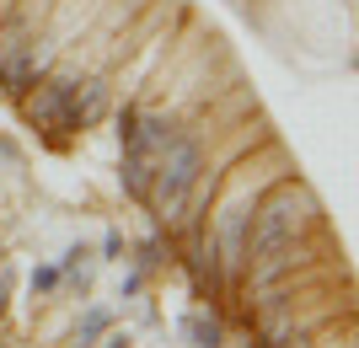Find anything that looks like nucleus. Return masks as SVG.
<instances>
[{"label": "nucleus", "mask_w": 359, "mask_h": 348, "mask_svg": "<svg viewBox=\"0 0 359 348\" xmlns=\"http://www.w3.org/2000/svg\"><path fill=\"white\" fill-rule=\"evenodd\" d=\"M0 311H6V279H0Z\"/></svg>", "instance_id": "nucleus-7"}, {"label": "nucleus", "mask_w": 359, "mask_h": 348, "mask_svg": "<svg viewBox=\"0 0 359 348\" xmlns=\"http://www.w3.org/2000/svg\"><path fill=\"white\" fill-rule=\"evenodd\" d=\"M70 76H48V81H32L22 91V107H27L32 123H48V129H65V102H70Z\"/></svg>", "instance_id": "nucleus-4"}, {"label": "nucleus", "mask_w": 359, "mask_h": 348, "mask_svg": "<svg viewBox=\"0 0 359 348\" xmlns=\"http://www.w3.org/2000/svg\"><path fill=\"white\" fill-rule=\"evenodd\" d=\"M198 172H204V155H198V145L188 134H172L161 145V155H156V172H150V204H156V214L161 220H177L182 209H188V193L198 188Z\"/></svg>", "instance_id": "nucleus-1"}, {"label": "nucleus", "mask_w": 359, "mask_h": 348, "mask_svg": "<svg viewBox=\"0 0 359 348\" xmlns=\"http://www.w3.org/2000/svg\"><path fill=\"white\" fill-rule=\"evenodd\" d=\"M241 348H263V343H241Z\"/></svg>", "instance_id": "nucleus-8"}, {"label": "nucleus", "mask_w": 359, "mask_h": 348, "mask_svg": "<svg viewBox=\"0 0 359 348\" xmlns=\"http://www.w3.org/2000/svg\"><path fill=\"white\" fill-rule=\"evenodd\" d=\"M107 113V86L102 81H75L70 102H65V129H91Z\"/></svg>", "instance_id": "nucleus-5"}, {"label": "nucleus", "mask_w": 359, "mask_h": 348, "mask_svg": "<svg viewBox=\"0 0 359 348\" xmlns=\"http://www.w3.org/2000/svg\"><path fill=\"white\" fill-rule=\"evenodd\" d=\"M306 209H311V198H306V193H295V188H273L263 204H252V230H247V246L263 258V252H273V246L295 242V230L306 225Z\"/></svg>", "instance_id": "nucleus-2"}, {"label": "nucleus", "mask_w": 359, "mask_h": 348, "mask_svg": "<svg viewBox=\"0 0 359 348\" xmlns=\"http://www.w3.org/2000/svg\"><path fill=\"white\" fill-rule=\"evenodd\" d=\"M273 348H306V337L290 333V327H279V333H273Z\"/></svg>", "instance_id": "nucleus-6"}, {"label": "nucleus", "mask_w": 359, "mask_h": 348, "mask_svg": "<svg viewBox=\"0 0 359 348\" xmlns=\"http://www.w3.org/2000/svg\"><path fill=\"white\" fill-rule=\"evenodd\" d=\"M38 54H27V27L22 22H11V27L0 32V86L11 91V97H22V91L38 81Z\"/></svg>", "instance_id": "nucleus-3"}]
</instances>
